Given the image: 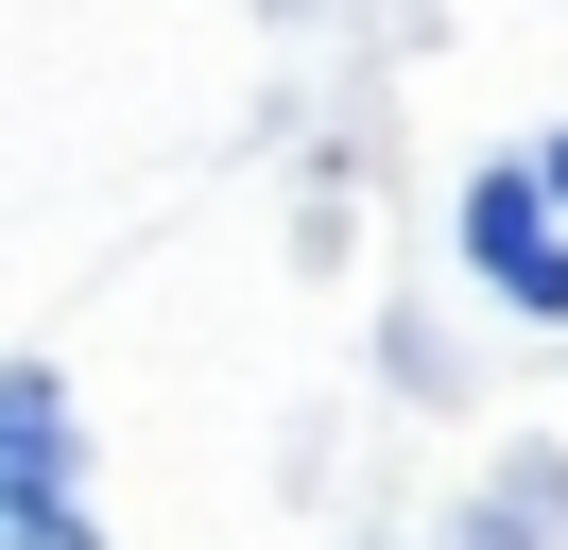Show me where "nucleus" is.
<instances>
[{"label": "nucleus", "instance_id": "f03ea898", "mask_svg": "<svg viewBox=\"0 0 568 550\" xmlns=\"http://www.w3.org/2000/svg\"><path fill=\"white\" fill-rule=\"evenodd\" d=\"M465 275H483L499 309H534V327H568V224H551V190H534V155L465 172Z\"/></svg>", "mask_w": 568, "mask_h": 550}, {"label": "nucleus", "instance_id": "7ed1b4c3", "mask_svg": "<svg viewBox=\"0 0 568 550\" xmlns=\"http://www.w3.org/2000/svg\"><path fill=\"white\" fill-rule=\"evenodd\" d=\"M534 190H551V224H568V138H551V155H534Z\"/></svg>", "mask_w": 568, "mask_h": 550}, {"label": "nucleus", "instance_id": "f257e3e1", "mask_svg": "<svg viewBox=\"0 0 568 550\" xmlns=\"http://www.w3.org/2000/svg\"><path fill=\"white\" fill-rule=\"evenodd\" d=\"M0 550H104L87 533V430L52 361H0Z\"/></svg>", "mask_w": 568, "mask_h": 550}]
</instances>
